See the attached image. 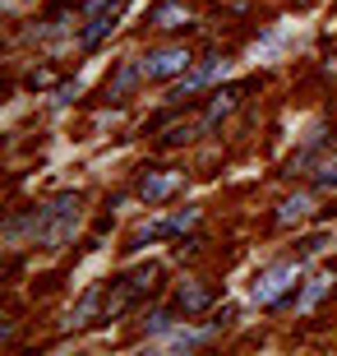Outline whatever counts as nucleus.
<instances>
[{
  "label": "nucleus",
  "mask_w": 337,
  "mask_h": 356,
  "mask_svg": "<svg viewBox=\"0 0 337 356\" xmlns=\"http://www.w3.org/2000/svg\"><path fill=\"white\" fill-rule=\"evenodd\" d=\"M74 218H79V195H60L51 204V209L42 213V227H38V236H42V245H65V236L74 232Z\"/></svg>",
  "instance_id": "nucleus-1"
},
{
  "label": "nucleus",
  "mask_w": 337,
  "mask_h": 356,
  "mask_svg": "<svg viewBox=\"0 0 337 356\" xmlns=\"http://www.w3.org/2000/svg\"><path fill=\"white\" fill-rule=\"evenodd\" d=\"M190 70V51L185 47H162V51H148V60H143V79H176V74H185Z\"/></svg>",
  "instance_id": "nucleus-2"
},
{
  "label": "nucleus",
  "mask_w": 337,
  "mask_h": 356,
  "mask_svg": "<svg viewBox=\"0 0 337 356\" xmlns=\"http://www.w3.org/2000/svg\"><path fill=\"white\" fill-rule=\"evenodd\" d=\"M296 264H277V268H268V273H259L254 277V301H263V305H272L277 296H282L291 282H296Z\"/></svg>",
  "instance_id": "nucleus-3"
},
{
  "label": "nucleus",
  "mask_w": 337,
  "mask_h": 356,
  "mask_svg": "<svg viewBox=\"0 0 337 356\" xmlns=\"http://www.w3.org/2000/svg\"><path fill=\"white\" fill-rule=\"evenodd\" d=\"M116 19H120V0H116V5H106V10H97V19L83 28V47H97V42L116 28Z\"/></svg>",
  "instance_id": "nucleus-4"
},
{
  "label": "nucleus",
  "mask_w": 337,
  "mask_h": 356,
  "mask_svg": "<svg viewBox=\"0 0 337 356\" xmlns=\"http://www.w3.org/2000/svg\"><path fill=\"white\" fill-rule=\"evenodd\" d=\"M181 185V172H157V176H143V185H139V195L148 199V204H157V199H167L171 190Z\"/></svg>",
  "instance_id": "nucleus-5"
},
{
  "label": "nucleus",
  "mask_w": 337,
  "mask_h": 356,
  "mask_svg": "<svg viewBox=\"0 0 337 356\" xmlns=\"http://www.w3.org/2000/svg\"><path fill=\"white\" fill-rule=\"evenodd\" d=\"M208 301H213V296H208V287H199V282H185V287L176 291V305H181L185 315H199Z\"/></svg>",
  "instance_id": "nucleus-6"
},
{
  "label": "nucleus",
  "mask_w": 337,
  "mask_h": 356,
  "mask_svg": "<svg viewBox=\"0 0 337 356\" xmlns=\"http://www.w3.org/2000/svg\"><path fill=\"white\" fill-rule=\"evenodd\" d=\"M153 24L157 28H185V24H190V14H185L181 5H171V0H167V5H157V10H153Z\"/></svg>",
  "instance_id": "nucleus-7"
},
{
  "label": "nucleus",
  "mask_w": 337,
  "mask_h": 356,
  "mask_svg": "<svg viewBox=\"0 0 337 356\" xmlns=\"http://www.w3.org/2000/svg\"><path fill=\"white\" fill-rule=\"evenodd\" d=\"M305 213H310V199L296 195V199H286L282 209H277V222H296V218H305Z\"/></svg>",
  "instance_id": "nucleus-8"
},
{
  "label": "nucleus",
  "mask_w": 337,
  "mask_h": 356,
  "mask_svg": "<svg viewBox=\"0 0 337 356\" xmlns=\"http://www.w3.org/2000/svg\"><path fill=\"white\" fill-rule=\"evenodd\" d=\"M236 97H240V88H227V92H217V102L208 106V120H222L227 111L236 106Z\"/></svg>",
  "instance_id": "nucleus-9"
},
{
  "label": "nucleus",
  "mask_w": 337,
  "mask_h": 356,
  "mask_svg": "<svg viewBox=\"0 0 337 356\" xmlns=\"http://www.w3.org/2000/svg\"><path fill=\"white\" fill-rule=\"evenodd\" d=\"M324 245H328V232H314V236H305V241H300V250H305V254H319Z\"/></svg>",
  "instance_id": "nucleus-10"
},
{
  "label": "nucleus",
  "mask_w": 337,
  "mask_h": 356,
  "mask_svg": "<svg viewBox=\"0 0 337 356\" xmlns=\"http://www.w3.org/2000/svg\"><path fill=\"white\" fill-rule=\"evenodd\" d=\"M319 185H324V190H337V158H333V162H324V172H319Z\"/></svg>",
  "instance_id": "nucleus-11"
},
{
  "label": "nucleus",
  "mask_w": 337,
  "mask_h": 356,
  "mask_svg": "<svg viewBox=\"0 0 337 356\" xmlns=\"http://www.w3.org/2000/svg\"><path fill=\"white\" fill-rule=\"evenodd\" d=\"M171 324H176L171 315H153V324H148V329H153V333H162V329H171Z\"/></svg>",
  "instance_id": "nucleus-12"
},
{
  "label": "nucleus",
  "mask_w": 337,
  "mask_h": 356,
  "mask_svg": "<svg viewBox=\"0 0 337 356\" xmlns=\"http://www.w3.org/2000/svg\"><path fill=\"white\" fill-rule=\"evenodd\" d=\"M10 5H24V0H10Z\"/></svg>",
  "instance_id": "nucleus-13"
},
{
  "label": "nucleus",
  "mask_w": 337,
  "mask_h": 356,
  "mask_svg": "<svg viewBox=\"0 0 337 356\" xmlns=\"http://www.w3.org/2000/svg\"><path fill=\"white\" fill-rule=\"evenodd\" d=\"M300 5H310V0H300Z\"/></svg>",
  "instance_id": "nucleus-14"
}]
</instances>
